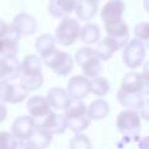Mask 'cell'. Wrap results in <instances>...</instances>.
Returning <instances> with one entry per match:
<instances>
[{
  "instance_id": "cell-1",
  "label": "cell",
  "mask_w": 149,
  "mask_h": 149,
  "mask_svg": "<svg viewBox=\"0 0 149 149\" xmlns=\"http://www.w3.org/2000/svg\"><path fill=\"white\" fill-rule=\"evenodd\" d=\"M118 131L124 136L126 141H139L141 131V116L136 110H127L119 113L116 118Z\"/></svg>"
},
{
  "instance_id": "cell-2",
  "label": "cell",
  "mask_w": 149,
  "mask_h": 149,
  "mask_svg": "<svg viewBox=\"0 0 149 149\" xmlns=\"http://www.w3.org/2000/svg\"><path fill=\"white\" fill-rule=\"evenodd\" d=\"M76 63L88 79L98 77L102 72V60L98 58L93 47H81L76 52Z\"/></svg>"
},
{
  "instance_id": "cell-3",
  "label": "cell",
  "mask_w": 149,
  "mask_h": 149,
  "mask_svg": "<svg viewBox=\"0 0 149 149\" xmlns=\"http://www.w3.org/2000/svg\"><path fill=\"white\" fill-rule=\"evenodd\" d=\"M42 62L52 70L58 76H67L72 72L73 70V59L68 52L60 51V50L55 49L46 56L41 58Z\"/></svg>"
},
{
  "instance_id": "cell-4",
  "label": "cell",
  "mask_w": 149,
  "mask_h": 149,
  "mask_svg": "<svg viewBox=\"0 0 149 149\" xmlns=\"http://www.w3.org/2000/svg\"><path fill=\"white\" fill-rule=\"evenodd\" d=\"M80 31L81 26L77 20L72 17H64L55 30V39L62 46H72L77 39H80Z\"/></svg>"
},
{
  "instance_id": "cell-5",
  "label": "cell",
  "mask_w": 149,
  "mask_h": 149,
  "mask_svg": "<svg viewBox=\"0 0 149 149\" xmlns=\"http://www.w3.org/2000/svg\"><path fill=\"white\" fill-rule=\"evenodd\" d=\"M145 55H147V47L139 41V39H132L127 43V46L123 50V62L131 70L139 68L144 64Z\"/></svg>"
},
{
  "instance_id": "cell-6",
  "label": "cell",
  "mask_w": 149,
  "mask_h": 149,
  "mask_svg": "<svg viewBox=\"0 0 149 149\" xmlns=\"http://www.w3.org/2000/svg\"><path fill=\"white\" fill-rule=\"evenodd\" d=\"M28 93L21 84L0 81V102L3 103H21L28 97Z\"/></svg>"
},
{
  "instance_id": "cell-7",
  "label": "cell",
  "mask_w": 149,
  "mask_h": 149,
  "mask_svg": "<svg viewBox=\"0 0 149 149\" xmlns=\"http://www.w3.org/2000/svg\"><path fill=\"white\" fill-rule=\"evenodd\" d=\"M36 124L39 128H43L52 135L63 134L68 128V122L65 115H58L54 111L49 113L42 118L36 119Z\"/></svg>"
},
{
  "instance_id": "cell-8",
  "label": "cell",
  "mask_w": 149,
  "mask_h": 149,
  "mask_svg": "<svg viewBox=\"0 0 149 149\" xmlns=\"http://www.w3.org/2000/svg\"><path fill=\"white\" fill-rule=\"evenodd\" d=\"M120 88L128 92L139 93L143 95H149V81L137 72H128L122 79Z\"/></svg>"
},
{
  "instance_id": "cell-9",
  "label": "cell",
  "mask_w": 149,
  "mask_h": 149,
  "mask_svg": "<svg viewBox=\"0 0 149 149\" xmlns=\"http://www.w3.org/2000/svg\"><path fill=\"white\" fill-rule=\"evenodd\" d=\"M126 10V3L123 0H109L101 10V20L105 25H111L122 21Z\"/></svg>"
},
{
  "instance_id": "cell-10",
  "label": "cell",
  "mask_w": 149,
  "mask_h": 149,
  "mask_svg": "<svg viewBox=\"0 0 149 149\" xmlns=\"http://www.w3.org/2000/svg\"><path fill=\"white\" fill-rule=\"evenodd\" d=\"M37 124L36 119L33 116L22 115L15 119L12 124V135L18 140V141H24V140H29V137L33 135L36 131Z\"/></svg>"
},
{
  "instance_id": "cell-11",
  "label": "cell",
  "mask_w": 149,
  "mask_h": 149,
  "mask_svg": "<svg viewBox=\"0 0 149 149\" xmlns=\"http://www.w3.org/2000/svg\"><path fill=\"white\" fill-rule=\"evenodd\" d=\"M22 74V65L16 56H0V81H10Z\"/></svg>"
},
{
  "instance_id": "cell-12",
  "label": "cell",
  "mask_w": 149,
  "mask_h": 149,
  "mask_svg": "<svg viewBox=\"0 0 149 149\" xmlns=\"http://www.w3.org/2000/svg\"><path fill=\"white\" fill-rule=\"evenodd\" d=\"M67 92L72 100H82L90 93V79L86 76L77 74L70 79L67 85Z\"/></svg>"
},
{
  "instance_id": "cell-13",
  "label": "cell",
  "mask_w": 149,
  "mask_h": 149,
  "mask_svg": "<svg viewBox=\"0 0 149 149\" xmlns=\"http://www.w3.org/2000/svg\"><path fill=\"white\" fill-rule=\"evenodd\" d=\"M105 30L107 33V36L111 37L118 43L119 50L126 47L127 43L130 42V29L128 25L123 20L119 21V22L111 24V25H105Z\"/></svg>"
},
{
  "instance_id": "cell-14",
  "label": "cell",
  "mask_w": 149,
  "mask_h": 149,
  "mask_svg": "<svg viewBox=\"0 0 149 149\" xmlns=\"http://www.w3.org/2000/svg\"><path fill=\"white\" fill-rule=\"evenodd\" d=\"M77 0H50L49 13L54 18H64L76 9Z\"/></svg>"
},
{
  "instance_id": "cell-15",
  "label": "cell",
  "mask_w": 149,
  "mask_h": 149,
  "mask_svg": "<svg viewBox=\"0 0 149 149\" xmlns=\"http://www.w3.org/2000/svg\"><path fill=\"white\" fill-rule=\"evenodd\" d=\"M26 110L29 111V115L33 116L34 119L42 118V116L47 115L49 113H51V105L47 101V98L45 97H39V95H36V97L29 98L28 103H26Z\"/></svg>"
},
{
  "instance_id": "cell-16",
  "label": "cell",
  "mask_w": 149,
  "mask_h": 149,
  "mask_svg": "<svg viewBox=\"0 0 149 149\" xmlns=\"http://www.w3.org/2000/svg\"><path fill=\"white\" fill-rule=\"evenodd\" d=\"M46 98L50 102L51 107L56 109V110H65L72 102V97L70 95V93L62 88H51L47 93Z\"/></svg>"
},
{
  "instance_id": "cell-17",
  "label": "cell",
  "mask_w": 149,
  "mask_h": 149,
  "mask_svg": "<svg viewBox=\"0 0 149 149\" xmlns=\"http://www.w3.org/2000/svg\"><path fill=\"white\" fill-rule=\"evenodd\" d=\"M12 24L20 30L21 36H25V37L33 36L37 31V29H38V24H37L36 18L31 15H28V13H24V12L15 16Z\"/></svg>"
},
{
  "instance_id": "cell-18",
  "label": "cell",
  "mask_w": 149,
  "mask_h": 149,
  "mask_svg": "<svg viewBox=\"0 0 149 149\" xmlns=\"http://www.w3.org/2000/svg\"><path fill=\"white\" fill-rule=\"evenodd\" d=\"M116 98H118V102L122 106L130 109V110H140V107L145 101L143 94L128 92V90H124L122 88H119L118 93H116Z\"/></svg>"
},
{
  "instance_id": "cell-19",
  "label": "cell",
  "mask_w": 149,
  "mask_h": 149,
  "mask_svg": "<svg viewBox=\"0 0 149 149\" xmlns=\"http://www.w3.org/2000/svg\"><path fill=\"white\" fill-rule=\"evenodd\" d=\"M94 50H95V52H97L98 58H100L102 62H106V60L113 58V55L115 54V51L119 50V46L111 37L107 36L103 39H100V41L97 42Z\"/></svg>"
},
{
  "instance_id": "cell-20",
  "label": "cell",
  "mask_w": 149,
  "mask_h": 149,
  "mask_svg": "<svg viewBox=\"0 0 149 149\" xmlns=\"http://www.w3.org/2000/svg\"><path fill=\"white\" fill-rule=\"evenodd\" d=\"M97 10H98V3L94 1V0H77L74 13H76L79 20L88 22L95 16Z\"/></svg>"
},
{
  "instance_id": "cell-21",
  "label": "cell",
  "mask_w": 149,
  "mask_h": 149,
  "mask_svg": "<svg viewBox=\"0 0 149 149\" xmlns=\"http://www.w3.org/2000/svg\"><path fill=\"white\" fill-rule=\"evenodd\" d=\"M28 141L34 149H46L52 141V134H50L49 131L43 128L37 127Z\"/></svg>"
},
{
  "instance_id": "cell-22",
  "label": "cell",
  "mask_w": 149,
  "mask_h": 149,
  "mask_svg": "<svg viewBox=\"0 0 149 149\" xmlns=\"http://www.w3.org/2000/svg\"><path fill=\"white\" fill-rule=\"evenodd\" d=\"M110 105L105 100H95L88 106V114L92 120H100L109 115Z\"/></svg>"
},
{
  "instance_id": "cell-23",
  "label": "cell",
  "mask_w": 149,
  "mask_h": 149,
  "mask_svg": "<svg viewBox=\"0 0 149 149\" xmlns=\"http://www.w3.org/2000/svg\"><path fill=\"white\" fill-rule=\"evenodd\" d=\"M101 38V29L95 24H85L80 31V41L85 45L97 43Z\"/></svg>"
},
{
  "instance_id": "cell-24",
  "label": "cell",
  "mask_w": 149,
  "mask_h": 149,
  "mask_svg": "<svg viewBox=\"0 0 149 149\" xmlns=\"http://www.w3.org/2000/svg\"><path fill=\"white\" fill-rule=\"evenodd\" d=\"M55 45H56L55 37L50 36V34H42V36H39L38 38L36 39V45H34V46H36V50L39 54V56L43 58L56 49Z\"/></svg>"
},
{
  "instance_id": "cell-25",
  "label": "cell",
  "mask_w": 149,
  "mask_h": 149,
  "mask_svg": "<svg viewBox=\"0 0 149 149\" xmlns=\"http://www.w3.org/2000/svg\"><path fill=\"white\" fill-rule=\"evenodd\" d=\"M22 74H42V59L37 55H28L24 58Z\"/></svg>"
},
{
  "instance_id": "cell-26",
  "label": "cell",
  "mask_w": 149,
  "mask_h": 149,
  "mask_svg": "<svg viewBox=\"0 0 149 149\" xmlns=\"http://www.w3.org/2000/svg\"><path fill=\"white\" fill-rule=\"evenodd\" d=\"M110 92V82L106 77L98 76L90 80V93L97 97H105Z\"/></svg>"
},
{
  "instance_id": "cell-27",
  "label": "cell",
  "mask_w": 149,
  "mask_h": 149,
  "mask_svg": "<svg viewBox=\"0 0 149 149\" xmlns=\"http://www.w3.org/2000/svg\"><path fill=\"white\" fill-rule=\"evenodd\" d=\"M65 118L67 119H74L81 118V116L88 115V106L82 102L81 100H72L67 109H65Z\"/></svg>"
},
{
  "instance_id": "cell-28",
  "label": "cell",
  "mask_w": 149,
  "mask_h": 149,
  "mask_svg": "<svg viewBox=\"0 0 149 149\" xmlns=\"http://www.w3.org/2000/svg\"><path fill=\"white\" fill-rule=\"evenodd\" d=\"M20 84L28 92H34L43 85V74H21Z\"/></svg>"
},
{
  "instance_id": "cell-29",
  "label": "cell",
  "mask_w": 149,
  "mask_h": 149,
  "mask_svg": "<svg viewBox=\"0 0 149 149\" xmlns=\"http://www.w3.org/2000/svg\"><path fill=\"white\" fill-rule=\"evenodd\" d=\"M67 122H68V128H71L73 132H76V134H80V132L85 131V130L89 127L92 119H90L89 114H88V115L81 116V118L67 119Z\"/></svg>"
},
{
  "instance_id": "cell-30",
  "label": "cell",
  "mask_w": 149,
  "mask_h": 149,
  "mask_svg": "<svg viewBox=\"0 0 149 149\" xmlns=\"http://www.w3.org/2000/svg\"><path fill=\"white\" fill-rule=\"evenodd\" d=\"M135 37L139 39L147 49H149V22H139L135 26Z\"/></svg>"
},
{
  "instance_id": "cell-31",
  "label": "cell",
  "mask_w": 149,
  "mask_h": 149,
  "mask_svg": "<svg viewBox=\"0 0 149 149\" xmlns=\"http://www.w3.org/2000/svg\"><path fill=\"white\" fill-rule=\"evenodd\" d=\"M70 149H92V141L84 134H76L70 141Z\"/></svg>"
},
{
  "instance_id": "cell-32",
  "label": "cell",
  "mask_w": 149,
  "mask_h": 149,
  "mask_svg": "<svg viewBox=\"0 0 149 149\" xmlns=\"http://www.w3.org/2000/svg\"><path fill=\"white\" fill-rule=\"evenodd\" d=\"M17 143L12 132H0V149H15Z\"/></svg>"
},
{
  "instance_id": "cell-33",
  "label": "cell",
  "mask_w": 149,
  "mask_h": 149,
  "mask_svg": "<svg viewBox=\"0 0 149 149\" xmlns=\"http://www.w3.org/2000/svg\"><path fill=\"white\" fill-rule=\"evenodd\" d=\"M139 114H140V116H141V119L149 122V98H147V100L144 101L143 106L139 110Z\"/></svg>"
},
{
  "instance_id": "cell-34",
  "label": "cell",
  "mask_w": 149,
  "mask_h": 149,
  "mask_svg": "<svg viewBox=\"0 0 149 149\" xmlns=\"http://www.w3.org/2000/svg\"><path fill=\"white\" fill-rule=\"evenodd\" d=\"M7 114H8L7 107L4 106V103H3V102H0V123L5 120V118H7Z\"/></svg>"
},
{
  "instance_id": "cell-35",
  "label": "cell",
  "mask_w": 149,
  "mask_h": 149,
  "mask_svg": "<svg viewBox=\"0 0 149 149\" xmlns=\"http://www.w3.org/2000/svg\"><path fill=\"white\" fill-rule=\"evenodd\" d=\"M15 149H34V148L29 144L28 140H24V141H18Z\"/></svg>"
},
{
  "instance_id": "cell-36",
  "label": "cell",
  "mask_w": 149,
  "mask_h": 149,
  "mask_svg": "<svg viewBox=\"0 0 149 149\" xmlns=\"http://www.w3.org/2000/svg\"><path fill=\"white\" fill-rule=\"evenodd\" d=\"M139 149H149V136L139 140Z\"/></svg>"
},
{
  "instance_id": "cell-37",
  "label": "cell",
  "mask_w": 149,
  "mask_h": 149,
  "mask_svg": "<svg viewBox=\"0 0 149 149\" xmlns=\"http://www.w3.org/2000/svg\"><path fill=\"white\" fill-rule=\"evenodd\" d=\"M7 30H8V24H5L3 20H0V38H4Z\"/></svg>"
},
{
  "instance_id": "cell-38",
  "label": "cell",
  "mask_w": 149,
  "mask_h": 149,
  "mask_svg": "<svg viewBox=\"0 0 149 149\" xmlns=\"http://www.w3.org/2000/svg\"><path fill=\"white\" fill-rule=\"evenodd\" d=\"M141 74L145 77V79L149 81V62L147 63H144L143 64V71H141Z\"/></svg>"
},
{
  "instance_id": "cell-39",
  "label": "cell",
  "mask_w": 149,
  "mask_h": 149,
  "mask_svg": "<svg viewBox=\"0 0 149 149\" xmlns=\"http://www.w3.org/2000/svg\"><path fill=\"white\" fill-rule=\"evenodd\" d=\"M144 9L149 13V0H144Z\"/></svg>"
},
{
  "instance_id": "cell-40",
  "label": "cell",
  "mask_w": 149,
  "mask_h": 149,
  "mask_svg": "<svg viewBox=\"0 0 149 149\" xmlns=\"http://www.w3.org/2000/svg\"><path fill=\"white\" fill-rule=\"evenodd\" d=\"M3 46H4V41H3V38H0V54L3 51Z\"/></svg>"
},
{
  "instance_id": "cell-41",
  "label": "cell",
  "mask_w": 149,
  "mask_h": 149,
  "mask_svg": "<svg viewBox=\"0 0 149 149\" xmlns=\"http://www.w3.org/2000/svg\"><path fill=\"white\" fill-rule=\"evenodd\" d=\"M94 1H97V3H98V1H101V0H94Z\"/></svg>"
}]
</instances>
